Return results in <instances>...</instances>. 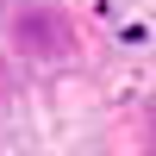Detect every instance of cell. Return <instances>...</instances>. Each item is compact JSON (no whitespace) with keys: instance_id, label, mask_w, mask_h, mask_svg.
<instances>
[{"instance_id":"6da1fadb","label":"cell","mask_w":156,"mask_h":156,"mask_svg":"<svg viewBox=\"0 0 156 156\" xmlns=\"http://www.w3.org/2000/svg\"><path fill=\"white\" fill-rule=\"evenodd\" d=\"M62 44H69V37H62L56 12H19V19H12V50H25V56H56Z\"/></svg>"}]
</instances>
